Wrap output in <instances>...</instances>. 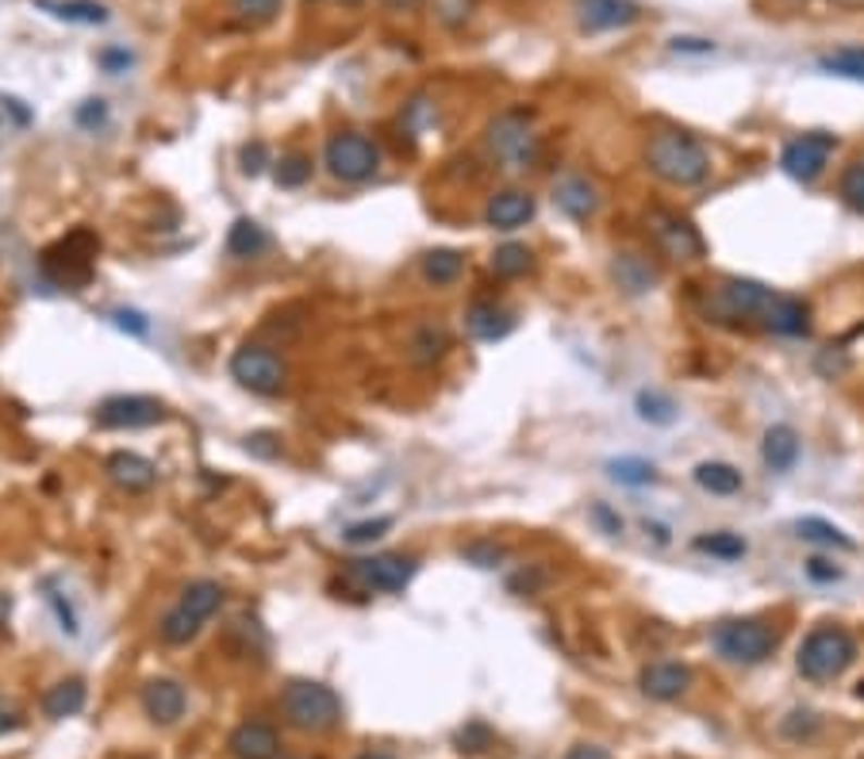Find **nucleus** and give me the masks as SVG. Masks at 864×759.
<instances>
[{"mask_svg": "<svg viewBox=\"0 0 864 759\" xmlns=\"http://www.w3.org/2000/svg\"><path fill=\"white\" fill-rule=\"evenodd\" d=\"M104 120H108V104H104V100H85V104L77 108V123H82L85 130L104 127Z\"/></svg>", "mask_w": 864, "mask_h": 759, "instance_id": "obj_49", "label": "nucleus"}, {"mask_svg": "<svg viewBox=\"0 0 864 759\" xmlns=\"http://www.w3.org/2000/svg\"><path fill=\"white\" fill-rule=\"evenodd\" d=\"M47 602H50V610H54V618H58V630H62L65 637H77V633H82V622H77L74 602H70V598H65L58 587H50V583H47Z\"/></svg>", "mask_w": 864, "mask_h": 759, "instance_id": "obj_43", "label": "nucleus"}, {"mask_svg": "<svg viewBox=\"0 0 864 759\" xmlns=\"http://www.w3.org/2000/svg\"><path fill=\"white\" fill-rule=\"evenodd\" d=\"M638 414L653 426H672L677 422V403L661 391H638Z\"/></svg>", "mask_w": 864, "mask_h": 759, "instance_id": "obj_37", "label": "nucleus"}, {"mask_svg": "<svg viewBox=\"0 0 864 759\" xmlns=\"http://www.w3.org/2000/svg\"><path fill=\"white\" fill-rule=\"evenodd\" d=\"M645 534H653L661 545H669V534H665V525H650V522H645Z\"/></svg>", "mask_w": 864, "mask_h": 759, "instance_id": "obj_59", "label": "nucleus"}, {"mask_svg": "<svg viewBox=\"0 0 864 759\" xmlns=\"http://www.w3.org/2000/svg\"><path fill=\"white\" fill-rule=\"evenodd\" d=\"M612 480L627 487H645L657 480V469L642 457H622V461H612Z\"/></svg>", "mask_w": 864, "mask_h": 759, "instance_id": "obj_38", "label": "nucleus"}, {"mask_svg": "<svg viewBox=\"0 0 864 759\" xmlns=\"http://www.w3.org/2000/svg\"><path fill=\"white\" fill-rule=\"evenodd\" d=\"M761 326H765V331H773V334H780V338H803V334L811 331L807 299L773 291V296H768V303H765V311H761Z\"/></svg>", "mask_w": 864, "mask_h": 759, "instance_id": "obj_14", "label": "nucleus"}, {"mask_svg": "<svg viewBox=\"0 0 864 759\" xmlns=\"http://www.w3.org/2000/svg\"><path fill=\"white\" fill-rule=\"evenodd\" d=\"M534 211H539L534 196L522 192V188H504V192L489 196V203H484V223L492 231H519V226H527L534 219Z\"/></svg>", "mask_w": 864, "mask_h": 759, "instance_id": "obj_15", "label": "nucleus"}, {"mask_svg": "<svg viewBox=\"0 0 864 759\" xmlns=\"http://www.w3.org/2000/svg\"><path fill=\"white\" fill-rule=\"evenodd\" d=\"M343 4H361V0H343Z\"/></svg>", "mask_w": 864, "mask_h": 759, "instance_id": "obj_63", "label": "nucleus"}, {"mask_svg": "<svg viewBox=\"0 0 864 759\" xmlns=\"http://www.w3.org/2000/svg\"><path fill=\"white\" fill-rule=\"evenodd\" d=\"M645 165L653 177L672 188H695L711 177V154L688 130H657L645 142Z\"/></svg>", "mask_w": 864, "mask_h": 759, "instance_id": "obj_1", "label": "nucleus"}, {"mask_svg": "<svg viewBox=\"0 0 864 759\" xmlns=\"http://www.w3.org/2000/svg\"><path fill=\"white\" fill-rule=\"evenodd\" d=\"M165 422V403L155 396H108L97 407L100 430H147Z\"/></svg>", "mask_w": 864, "mask_h": 759, "instance_id": "obj_12", "label": "nucleus"}, {"mask_svg": "<svg viewBox=\"0 0 864 759\" xmlns=\"http://www.w3.org/2000/svg\"><path fill=\"white\" fill-rule=\"evenodd\" d=\"M834 146H838L834 135H826V130H807V135L791 138V142L783 146L780 170L788 173L791 181H800V185H815L826 173V165H830Z\"/></svg>", "mask_w": 864, "mask_h": 759, "instance_id": "obj_9", "label": "nucleus"}, {"mask_svg": "<svg viewBox=\"0 0 864 759\" xmlns=\"http://www.w3.org/2000/svg\"><path fill=\"white\" fill-rule=\"evenodd\" d=\"M807 575L815 583H838L841 580V568L838 564H830L826 557H811L807 560Z\"/></svg>", "mask_w": 864, "mask_h": 759, "instance_id": "obj_51", "label": "nucleus"}, {"mask_svg": "<svg viewBox=\"0 0 864 759\" xmlns=\"http://www.w3.org/2000/svg\"><path fill=\"white\" fill-rule=\"evenodd\" d=\"M200 618L196 614H188L185 606H173L170 614L162 618V622H158V633H162V640L165 645H188V640H196V633H200Z\"/></svg>", "mask_w": 864, "mask_h": 759, "instance_id": "obj_33", "label": "nucleus"}, {"mask_svg": "<svg viewBox=\"0 0 864 759\" xmlns=\"http://www.w3.org/2000/svg\"><path fill=\"white\" fill-rule=\"evenodd\" d=\"M454 744H457V751H461V756H477V751L492 748V729L484 725V721H469L465 729H457Z\"/></svg>", "mask_w": 864, "mask_h": 759, "instance_id": "obj_44", "label": "nucleus"}, {"mask_svg": "<svg viewBox=\"0 0 864 759\" xmlns=\"http://www.w3.org/2000/svg\"><path fill=\"white\" fill-rule=\"evenodd\" d=\"M323 165L326 173L343 185H361V181L377 177L381 170V150L369 135L361 130H343V135H331L323 146Z\"/></svg>", "mask_w": 864, "mask_h": 759, "instance_id": "obj_5", "label": "nucleus"}, {"mask_svg": "<svg viewBox=\"0 0 864 759\" xmlns=\"http://www.w3.org/2000/svg\"><path fill=\"white\" fill-rule=\"evenodd\" d=\"M281 718L296 729V733H331L343 721V702L326 683L316 679H293L281 690Z\"/></svg>", "mask_w": 864, "mask_h": 759, "instance_id": "obj_2", "label": "nucleus"}, {"mask_svg": "<svg viewBox=\"0 0 864 759\" xmlns=\"http://www.w3.org/2000/svg\"><path fill=\"white\" fill-rule=\"evenodd\" d=\"M515 326V315L496 303H473V308L465 311V331L473 334L477 341H499L507 338Z\"/></svg>", "mask_w": 864, "mask_h": 759, "instance_id": "obj_24", "label": "nucleus"}, {"mask_svg": "<svg viewBox=\"0 0 864 759\" xmlns=\"http://www.w3.org/2000/svg\"><path fill=\"white\" fill-rule=\"evenodd\" d=\"M592 518H595V522H600V525H604V534H612V537H619V534H622V518L615 514V510L607 507V502H595V507H592Z\"/></svg>", "mask_w": 864, "mask_h": 759, "instance_id": "obj_52", "label": "nucleus"}, {"mask_svg": "<svg viewBox=\"0 0 864 759\" xmlns=\"http://www.w3.org/2000/svg\"><path fill=\"white\" fill-rule=\"evenodd\" d=\"M270 250V235H266V226L254 223V219H235L227 231V253L238 261H250L261 258V253Z\"/></svg>", "mask_w": 864, "mask_h": 759, "instance_id": "obj_27", "label": "nucleus"}, {"mask_svg": "<svg viewBox=\"0 0 864 759\" xmlns=\"http://www.w3.org/2000/svg\"><path fill=\"white\" fill-rule=\"evenodd\" d=\"M231 380H235L238 388L254 391V396H281L288 384V369L273 349L243 346L231 357Z\"/></svg>", "mask_w": 864, "mask_h": 759, "instance_id": "obj_7", "label": "nucleus"}, {"mask_svg": "<svg viewBox=\"0 0 864 759\" xmlns=\"http://www.w3.org/2000/svg\"><path fill=\"white\" fill-rule=\"evenodd\" d=\"M449 349V338H446V331L442 326H427L423 334H419L416 341H411V357H416L419 364H427V361H439L442 353Z\"/></svg>", "mask_w": 864, "mask_h": 759, "instance_id": "obj_41", "label": "nucleus"}, {"mask_svg": "<svg viewBox=\"0 0 864 759\" xmlns=\"http://www.w3.org/2000/svg\"><path fill=\"white\" fill-rule=\"evenodd\" d=\"M89 702V687H85V679H62L54 687L42 695V713L50 721H65V718H77Z\"/></svg>", "mask_w": 864, "mask_h": 759, "instance_id": "obj_22", "label": "nucleus"}, {"mask_svg": "<svg viewBox=\"0 0 864 759\" xmlns=\"http://www.w3.org/2000/svg\"><path fill=\"white\" fill-rule=\"evenodd\" d=\"M392 530V518L388 514H381V518H366V522H358V525H350L343 534V542L346 545H354V549H361V545H373V542H381L384 534Z\"/></svg>", "mask_w": 864, "mask_h": 759, "instance_id": "obj_40", "label": "nucleus"}, {"mask_svg": "<svg viewBox=\"0 0 864 759\" xmlns=\"http://www.w3.org/2000/svg\"><path fill=\"white\" fill-rule=\"evenodd\" d=\"M238 162H243L246 177H258V173H266V165H270V150H266V142H246Z\"/></svg>", "mask_w": 864, "mask_h": 759, "instance_id": "obj_47", "label": "nucleus"}, {"mask_svg": "<svg viewBox=\"0 0 864 759\" xmlns=\"http://www.w3.org/2000/svg\"><path fill=\"white\" fill-rule=\"evenodd\" d=\"M419 572L416 557H404V552H381V557L350 560V575L366 590H381V595H396L404 590Z\"/></svg>", "mask_w": 864, "mask_h": 759, "instance_id": "obj_10", "label": "nucleus"}, {"mask_svg": "<svg viewBox=\"0 0 864 759\" xmlns=\"http://www.w3.org/2000/svg\"><path fill=\"white\" fill-rule=\"evenodd\" d=\"M695 484L707 495H738L742 492V472L726 461H703L695 464Z\"/></svg>", "mask_w": 864, "mask_h": 759, "instance_id": "obj_28", "label": "nucleus"}, {"mask_svg": "<svg viewBox=\"0 0 864 759\" xmlns=\"http://www.w3.org/2000/svg\"><path fill=\"white\" fill-rule=\"evenodd\" d=\"M534 269V253L527 250L522 242H507L492 253V273L504 276V281H515V276H527Z\"/></svg>", "mask_w": 864, "mask_h": 759, "instance_id": "obj_34", "label": "nucleus"}, {"mask_svg": "<svg viewBox=\"0 0 864 759\" xmlns=\"http://www.w3.org/2000/svg\"><path fill=\"white\" fill-rule=\"evenodd\" d=\"M672 50H677V54H711V50H715V42L711 39H695V35H684V39H672Z\"/></svg>", "mask_w": 864, "mask_h": 759, "instance_id": "obj_53", "label": "nucleus"}, {"mask_svg": "<svg viewBox=\"0 0 864 759\" xmlns=\"http://www.w3.org/2000/svg\"><path fill=\"white\" fill-rule=\"evenodd\" d=\"M504 557L507 552L499 549L496 542H469L461 549V560H469V564L473 568H484V572H489V568H499L504 564Z\"/></svg>", "mask_w": 864, "mask_h": 759, "instance_id": "obj_45", "label": "nucleus"}, {"mask_svg": "<svg viewBox=\"0 0 864 759\" xmlns=\"http://www.w3.org/2000/svg\"><path fill=\"white\" fill-rule=\"evenodd\" d=\"M838 196L856 211V215H864V162L846 165V173L838 177Z\"/></svg>", "mask_w": 864, "mask_h": 759, "instance_id": "obj_39", "label": "nucleus"}, {"mask_svg": "<svg viewBox=\"0 0 864 759\" xmlns=\"http://www.w3.org/2000/svg\"><path fill=\"white\" fill-rule=\"evenodd\" d=\"M645 226H650L653 242L677 261H695L703 258V238L684 215L669 208H650L645 211Z\"/></svg>", "mask_w": 864, "mask_h": 759, "instance_id": "obj_11", "label": "nucleus"}, {"mask_svg": "<svg viewBox=\"0 0 864 759\" xmlns=\"http://www.w3.org/2000/svg\"><path fill=\"white\" fill-rule=\"evenodd\" d=\"M143 710L155 725H173V721L185 718L188 710V695L177 679H150L143 687Z\"/></svg>", "mask_w": 864, "mask_h": 759, "instance_id": "obj_16", "label": "nucleus"}, {"mask_svg": "<svg viewBox=\"0 0 864 759\" xmlns=\"http://www.w3.org/2000/svg\"><path fill=\"white\" fill-rule=\"evenodd\" d=\"M554 203L572 219V223H588L600 211V196L588 177H561L554 185Z\"/></svg>", "mask_w": 864, "mask_h": 759, "instance_id": "obj_21", "label": "nucleus"}, {"mask_svg": "<svg viewBox=\"0 0 864 759\" xmlns=\"http://www.w3.org/2000/svg\"><path fill=\"white\" fill-rule=\"evenodd\" d=\"M12 729H20V710L9 702H0V736L12 733Z\"/></svg>", "mask_w": 864, "mask_h": 759, "instance_id": "obj_56", "label": "nucleus"}, {"mask_svg": "<svg viewBox=\"0 0 864 759\" xmlns=\"http://www.w3.org/2000/svg\"><path fill=\"white\" fill-rule=\"evenodd\" d=\"M642 16L634 0H580V27L584 32H619Z\"/></svg>", "mask_w": 864, "mask_h": 759, "instance_id": "obj_20", "label": "nucleus"}, {"mask_svg": "<svg viewBox=\"0 0 864 759\" xmlns=\"http://www.w3.org/2000/svg\"><path fill=\"white\" fill-rule=\"evenodd\" d=\"M104 472H108V480H112V484L120 487V492H127V495H143V492H150V487L158 484L155 464H150L147 457H139V452H127V449L112 452V457H108V464H104Z\"/></svg>", "mask_w": 864, "mask_h": 759, "instance_id": "obj_17", "label": "nucleus"}, {"mask_svg": "<svg viewBox=\"0 0 864 759\" xmlns=\"http://www.w3.org/2000/svg\"><path fill=\"white\" fill-rule=\"evenodd\" d=\"M131 62H135V58H131L127 50H104V54H100V65H104L108 73H120V70H127Z\"/></svg>", "mask_w": 864, "mask_h": 759, "instance_id": "obj_54", "label": "nucleus"}, {"mask_svg": "<svg viewBox=\"0 0 864 759\" xmlns=\"http://www.w3.org/2000/svg\"><path fill=\"white\" fill-rule=\"evenodd\" d=\"M695 552H703V557H715V560H742L745 552H750V545H745L742 534H730V530H718V534H700L692 542Z\"/></svg>", "mask_w": 864, "mask_h": 759, "instance_id": "obj_31", "label": "nucleus"}, {"mask_svg": "<svg viewBox=\"0 0 864 759\" xmlns=\"http://www.w3.org/2000/svg\"><path fill=\"white\" fill-rule=\"evenodd\" d=\"M112 326H115V331H123V334H131V338H147V334H150V319L143 315V311H135V308H115L112 311Z\"/></svg>", "mask_w": 864, "mask_h": 759, "instance_id": "obj_46", "label": "nucleus"}, {"mask_svg": "<svg viewBox=\"0 0 864 759\" xmlns=\"http://www.w3.org/2000/svg\"><path fill=\"white\" fill-rule=\"evenodd\" d=\"M815 729H818V721H815V713H807V710H795L788 721H783V733L795 736V741H800V736H811Z\"/></svg>", "mask_w": 864, "mask_h": 759, "instance_id": "obj_50", "label": "nucleus"}, {"mask_svg": "<svg viewBox=\"0 0 864 759\" xmlns=\"http://www.w3.org/2000/svg\"><path fill=\"white\" fill-rule=\"evenodd\" d=\"M246 452H254L258 461H277L281 441L273 434H250V437H246Z\"/></svg>", "mask_w": 864, "mask_h": 759, "instance_id": "obj_48", "label": "nucleus"}, {"mask_svg": "<svg viewBox=\"0 0 864 759\" xmlns=\"http://www.w3.org/2000/svg\"><path fill=\"white\" fill-rule=\"evenodd\" d=\"M612 276L622 291H630V296H642V291H650L653 284H657V269L645 261V253H634V250L615 253Z\"/></svg>", "mask_w": 864, "mask_h": 759, "instance_id": "obj_23", "label": "nucleus"}, {"mask_svg": "<svg viewBox=\"0 0 864 759\" xmlns=\"http://www.w3.org/2000/svg\"><path fill=\"white\" fill-rule=\"evenodd\" d=\"M761 457L773 472H791L795 461H800V434L791 426H768L765 430V441H761Z\"/></svg>", "mask_w": 864, "mask_h": 759, "instance_id": "obj_25", "label": "nucleus"}, {"mask_svg": "<svg viewBox=\"0 0 864 759\" xmlns=\"http://www.w3.org/2000/svg\"><path fill=\"white\" fill-rule=\"evenodd\" d=\"M35 9H42L50 20L62 24H82V27H100L108 24V9L97 0H32Z\"/></svg>", "mask_w": 864, "mask_h": 759, "instance_id": "obj_26", "label": "nucleus"}, {"mask_svg": "<svg viewBox=\"0 0 864 759\" xmlns=\"http://www.w3.org/2000/svg\"><path fill=\"white\" fill-rule=\"evenodd\" d=\"M384 4H388V9H416L419 0H384Z\"/></svg>", "mask_w": 864, "mask_h": 759, "instance_id": "obj_60", "label": "nucleus"}, {"mask_svg": "<svg viewBox=\"0 0 864 759\" xmlns=\"http://www.w3.org/2000/svg\"><path fill=\"white\" fill-rule=\"evenodd\" d=\"M358 759H392V756H381V751H366V756H358Z\"/></svg>", "mask_w": 864, "mask_h": 759, "instance_id": "obj_61", "label": "nucleus"}, {"mask_svg": "<svg viewBox=\"0 0 864 759\" xmlns=\"http://www.w3.org/2000/svg\"><path fill=\"white\" fill-rule=\"evenodd\" d=\"M461 273H465V253L461 250L442 246V250H431L423 258V276H427V284H434V288H446V284H454Z\"/></svg>", "mask_w": 864, "mask_h": 759, "instance_id": "obj_30", "label": "nucleus"}, {"mask_svg": "<svg viewBox=\"0 0 864 759\" xmlns=\"http://www.w3.org/2000/svg\"><path fill=\"white\" fill-rule=\"evenodd\" d=\"M803 542H818V545H830V549H853V537L841 534L838 525L826 522V518H800L795 522Z\"/></svg>", "mask_w": 864, "mask_h": 759, "instance_id": "obj_35", "label": "nucleus"}, {"mask_svg": "<svg viewBox=\"0 0 864 759\" xmlns=\"http://www.w3.org/2000/svg\"><path fill=\"white\" fill-rule=\"evenodd\" d=\"M0 104H4V108H9V112H12V115H16V123H32V112H27V108H24V104H20V100H16V97H4V100H0Z\"/></svg>", "mask_w": 864, "mask_h": 759, "instance_id": "obj_57", "label": "nucleus"}, {"mask_svg": "<svg viewBox=\"0 0 864 759\" xmlns=\"http://www.w3.org/2000/svg\"><path fill=\"white\" fill-rule=\"evenodd\" d=\"M565 759H612V751L600 748V744H577V748L565 751Z\"/></svg>", "mask_w": 864, "mask_h": 759, "instance_id": "obj_55", "label": "nucleus"}, {"mask_svg": "<svg viewBox=\"0 0 864 759\" xmlns=\"http://www.w3.org/2000/svg\"><path fill=\"white\" fill-rule=\"evenodd\" d=\"M100 238L92 235L89 226H77L65 238H58L54 246L42 250V273L58 284V288H85L92 281V265H97Z\"/></svg>", "mask_w": 864, "mask_h": 759, "instance_id": "obj_3", "label": "nucleus"}, {"mask_svg": "<svg viewBox=\"0 0 864 759\" xmlns=\"http://www.w3.org/2000/svg\"><path fill=\"white\" fill-rule=\"evenodd\" d=\"M768 296H773V288H765V284H757V281H738L735 276V281H726L723 288H718V308L730 319H761Z\"/></svg>", "mask_w": 864, "mask_h": 759, "instance_id": "obj_19", "label": "nucleus"}, {"mask_svg": "<svg viewBox=\"0 0 864 759\" xmlns=\"http://www.w3.org/2000/svg\"><path fill=\"white\" fill-rule=\"evenodd\" d=\"M227 9H231V16L243 20V24L261 27V24H273V20L281 16L285 0H227Z\"/></svg>", "mask_w": 864, "mask_h": 759, "instance_id": "obj_36", "label": "nucleus"}, {"mask_svg": "<svg viewBox=\"0 0 864 759\" xmlns=\"http://www.w3.org/2000/svg\"><path fill=\"white\" fill-rule=\"evenodd\" d=\"M856 698H861V702H864V679H861V683H856Z\"/></svg>", "mask_w": 864, "mask_h": 759, "instance_id": "obj_62", "label": "nucleus"}, {"mask_svg": "<svg viewBox=\"0 0 864 759\" xmlns=\"http://www.w3.org/2000/svg\"><path fill=\"white\" fill-rule=\"evenodd\" d=\"M638 687H642L645 698L653 702H677L692 690V668L684 663H672V660H657V663H645L642 675H638Z\"/></svg>", "mask_w": 864, "mask_h": 759, "instance_id": "obj_13", "label": "nucleus"}, {"mask_svg": "<svg viewBox=\"0 0 864 759\" xmlns=\"http://www.w3.org/2000/svg\"><path fill=\"white\" fill-rule=\"evenodd\" d=\"M227 751L235 759H277L281 736L266 721H243L235 733L227 736Z\"/></svg>", "mask_w": 864, "mask_h": 759, "instance_id": "obj_18", "label": "nucleus"}, {"mask_svg": "<svg viewBox=\"0 0 864 759\" xmlns=\"http://www.w3.org/2000/svg\"><path fill=\"white\" fill-rule=\"evenodd\" d=\"M853 660H856V640L841 625H818V630H811L803 637L795 668L811 683H826V679H838Z\"/></svg>", "mask_w": 864, "mask_h": 759, "instance_id": "obj_4", "label": "nucleus"}, {"mask_svg": "<svg viewBox=\"0 0 864 759\" xmlns=\"http://www.w3.org/2000/svg\"><path fill=\"white\" fill-rule=\"evenodd\" d=\"M181 606H185L188 614L200 618V622H208V618L223 606V587L215 580H193L181 590Z\"/></svg>", "mask_w": 864, "mask_h": 759, "instance_id": "obj_29", "label": "nucleus"}, {"mask_svg": "<svg viewBox=\"0 0 864 759\" xmlns=\"http://www.w3.org/2000/svg\"><path fill=\"white\" fill-rule=\"evenodd\" d=\"M9 614H12V595L9 590H0V625L9 622Z\"/></svg>", "mask_w": 864, "mask_h": 759, "instance_id": "obj_58", "label": "nucleus"}, {"mask_svg": "<svg viewBox=\"0 0 864 759\" xmlns=\"http://www.w3.org/2000/svg\"><path fill=\"white\" fill-rule=\"evenodd\" d=\"M308 177H311V162L304 154L281 158L277 170H273V181H277V188H300V185H308Z\"/></svg>", "mask_w": 864, "mask_h": 759, "instance_id": "obj_42", "label": "nucleus"}, {"mask_svg": "<svg viewBox=\"0 0 864 759\" xmlns=\"http://www.w3.org/2000/svg\"><path fill=\"white\" fill-rule=\"evenodd\" d=\"M530 120L534 112L530 108H507L504 115H496L489 127V146L496 162L511 165V170H522V165L534 158V130H530Z\"/></svg>", "mask_w": 864, "mask_h": 759, "instance_id": "obj_8", "label": "nucleus"}, {"mask_svg": "<svg viewBox=\"0 0 864 759\" xmlns=\"http://www.w3.org/2000/svg\"><path fill=\"white\" fill-rule=\"evenodd\" d=\"M818 70L864 85V47H841V50H834V54H823L818 58Z\"/></svg>", "mask_w": 864, "mask_h": 759, "instance_id": "obj_32", "label": "nucleus"}, {"mask_svg": "<svg viewBox=\"0 0 864 759\" xmlns=\"http://www.w3.org/2000/svg\"><path fill=\"white\" fill-rule=\"evenodd\" d=\"M776 645H780V633L765 618H735V622H723L715 630L718 652L730 663H745V668L765 663L776 652Z\"/></svg>", "mask_w": 864, "mask_h": 759, "instance_id": "obj_6", "label": "nucleus"}]
</instances>
